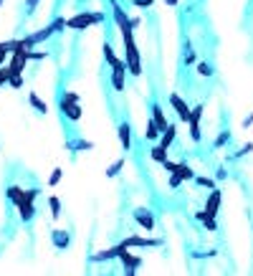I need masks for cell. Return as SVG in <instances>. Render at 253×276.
Segmentation results:
<instances>
[{
    "instance_id": "22",
    "label": "cell",
    "mask_w": 253,
    "mask_h": 276,
    "mask_svg": "<svg viewBox=\"0 0 253 276\" xmlns=\"http://www.w3.org/2000/svg\"><path fill=\"white\" fill-rule=\"evenodd\" d=\"M48 205H51V218L59 220V218H61V200H59L56 195H51V198H48Z\"/></svg>"
},
{
    "instance_id": "36",
    "label": "cell",
    "mask_w": 253,
    "mask_h": 276,
    "mask_svg": "<svg viewBox=\"0 0 253 276\" xmlns=\"http://www.w3.org/2000/svg\"><path fill=\"white\" fill-rule=\"evenodd\" d=\"M165 3H167V6H177V0H165Z\"/></svg>"
},
{
    "instance_id": "28",
    "label": "cell",
    "mask_w": 253,
    "mask_h": 276,
    "mask_svg": "<svg viewBox=\"0 0 253 276\" xmlns=\"http://www.w3.org/2000/svg\"><path fill=\"white\" fill-rule=\"evenodd\" d=\"M195 182H197V185H203V188H208V190H213V188H215V182H213L210 177H195Z\"/></svg>"
},
{
    "instance_id": "30",
    "label": "cell",
    "mask_w": 253,
    "mask_h": 276,
    "mask_svg": "<svg viewBox=\"0 0 253 276\" xmlns=\"http://www.w3.org/2000/svg\"><path fill=\"white\" fill-rule=\"evenodd\" d=\"M28 59H31V61H43L46 54H43V51H28Z\"/></svg>"
},
{
    "instance_id": "11",
    "label": "cell",
    "mask_w": 253,
    "mask_h": 276,
    "mask_svg": "<svg viewBox=\"0 0 253 276\" xmlns=\"http://www.w3.org/2000/svg\"><path fill=\"white\" fill-rule=\"evenodd\" d=\"M117 258L122 261V266H127V268H129V273H132L134 268H139V266H142V258H139V256H132V253H129V248H122Z\"/></svg>"
},
{
    "instance_id": "13",
    "label": "cell",
    "mask_w": 253,
    "mask_h": 276,
    "mask_svg": "<svg viewBox=\"0 0 253 276\" xmlns=\"http://www.w3.org/2000/svg\"><path fill=\"white\" fill-rule=\"evenodd\" d=\"M218 208H220V190L213 188V190H210V198H208V205H205V213H208L210 218H215V215H218Z\"/></svg>"
},
{
    "instance_id": "12",
    "label": "cell",
    "mask_w": 253,
    "mask_h": 276,
    "mask_svg": "<svg viewBox=\"0 0 253 276\" xmlns=\"http://www.w3.org/2000/svg\"><path fill=\"white\" fill-rule=\"evenodd\" d=\"M104 59H107V64H109L112 69H127V61H122V59L114 54V49H112L109 43H104Z\"/></svg>"
},
{
    "instance_id": "4",
    "label": "cell",
    "mask_w": 253,
    "mask_h": 276,
    "mask_svg": "<svg viewBox=\"0 0 253 276\" xmlns=\"http://www.w3.org/2000/svg\"><path fill=\"white\" fill-rule=\"evenodd\" d=\"M132 246H142V248H149V246H162V241H160V238H142V236H129V238H124L122 243H117V251H122V248H132Z\"/></svg>"
},
{
    "instance_id": "17",
    "label": "cell",
    "mask_w": 253,
    "mask_h": 276,
    "mask_svg": "<svg viewBox=\"0 0 253 276\" xmlns=\"http://www.w3.org/2000/svg\"><path fill=\"white\" fill-rule=\"evenodd\" d=\"M175 137H177V127H175V124H170V127L162 132V137H160V142H157V145H162L165 150H170V147H172V142H175Z\"/></svg>"
},
{
    "instance_id": "2",
    "label": "cell",
    "mask_w": 253,
    "mask_h": 276,
    "mask_svg": "<svg viewBox=\"0 0 253 276\" xmlns=\"http://www.w3.org/2000/svg\"><path fill=\"white\" fill-rule=\"evenodd\" d=\"M96 23H104V13H79L74 18H66V28H71V31H84Z\"/></svg>"
},
{
    "instance_id": "10",
    "label": "cell",
    "mask_w": 253,
    "mask_h": 276,
    "mask_svg": "<svg viewBox=\"0 0 253 276\" xmlns=\"http://www.w3.org/2000/svg\"><path fill=\"white\" fill-rule=\"evenodd\" d=\"M134 220H137L144 231H152V228H155V215H152L149 210H144V208H134Z\"/></svg>"
},
{
    "instance_id": "31",
    "label": "cell",
    "mask_w": 253,
    "mask_h": 276,
    "mask_svg": "<svg viewBox=\"0 0 253 276\" xmlns=\"http://www.w3.org/2000/svg\"><path fill=\"white\" fill-rule=\"evenodd\" d=\"M197 74H200V76H210V74H213V69H210L208 64H197Z\"/></svg>"
},
{
    "instance_id": "26",
    "label": "cell",
    "mask_w": 253,
    "mask_h": 276,
    "mask_svg": "<svg viewBox=\"0 0 253 276\" xmlns=\"http://www.w3.org/2000/svg\"><path fill=\"white\" fill-rule=\"evenodd\" d=\"M61 175H64V170H61V167H56V170L51 172V177H48V185H51V188H56V185L61 182Z\"/></svg>"
},
{
    "instance_id": "29",
    "label": "cell",
    "mask_w": 253,
    "mask_h": 276,
    "mask_svg": "<svg viewBox=\"0 0 253 276\" xmlns=\"http://www.w3.org/2000/svg\"><path fill=\"white\" fill-rule=\"evenodd\" d=\"M38 3H41V0H26V6H28V8H26V13H28V16H33V13H36V8H38Z\"/></svg>"
},
{
    "instance_id": "20",
    "label": "cell",
    "mask_w": 253,
    "mask_h": 276,
    "mask_svg": "<svg viewBox=\"0 0 253 276\" xmlns=\"http://www.w3.org/2000/svg\"><path fill=\"white\" fill-rule=\"evenodd\" d=\"M28 102H31V107H33L38 114H48V107H46V102H43V99H41L36 91H31V94H28Z\"/></svg>"
},
{
    "instance_id": "23",
    "label": "cell",
    "mask_w": 253,
    "mask_h": 276,
    "mask_svg": "<svg viewBox=\"0 0 253 276\" xmlns=\"http://www.w3.org/2000/svg\"><path fill=\"white\" fill-rule=\"evenodd\" d=\"M117 256H119V251H117V246H114V248H107V251L94 253V261H109V258H117Z\"/></svg>"
},
{
    "instance_id": "9",
    "label": "cell",
    "mask_w": 253,
    "mask_h": 276,
    "mask_svg": "<svg viewBox=\"0 0 253 276\" xmlns=\"http://www.w3.org/2000/svg\"><path fill=\"white\" fill-rule=\"evenodd\" d=\"M16 208H18V215H21L23 223H31V220L36 218V203H33V200H23V203H18Z\"/></svg>"
},
{
    "instance_id": "14",
    "label": "cell",
    "mask_w": 253,
    "mask_h": 276,
    "mask_svg": "<svg viewBox=\"0 0 253 276\" xmlns=\"http://www.w3.org/2000/svg\"><path fill=\"white\" fill-rule=\"evenodd\" d=\"M51 241H54V246H56V248H61V251H64V248H69L71 236H69L66 231H61V228H54V231H51Z\"/></svg>"
},
{
    "instance_id": "35",
    "label": "cell",
    "mask_w": 253,
    "mask_h": 276,
    "mask_svg": "<svg viewBox=\"0 0 253 276\" xmlns=\"http://www.w3.org/2000/svg\"><path fill=\"white\" fill-rule=\"evenodd\" d=\"M195 218H197V220H203V223H205V220H208V218H210V215H208V213H205V210H200V213H197V215H195Z\"/></svg>"
},
{
    "instance_id": "3",
    "label": "cell",
    "mask_w": 253,
    "mask_h": 276,
    "mask_svg": "<svg viewBox=\"0 0 253 276\" xmlns=\"http://www.w3.org/2000/svg\"><path fill=\"white\" fill-rule=\"evenodd\" d=\"M28 51H31V49H26V43L21 41V46L13 51V59H11V64H8L11 76H16V74H23V71H26V64L31 61V59H28Z\"/></svg>"
},
{
    "instance_id": "21",
    "label": "cell",
    "mask_w": 253,
    "mask_h": 276,
    "mask_svg": "<svg viewBox=\"0 0 253 276\" xmlns=\"http://www.w3.org/2000/svg\"><path fill=\"white\" fill-rule=\"evenodd\" d=\"M160 134H162V132H160V129H157V124L149 119V122H147V129H144V140H149V142H157V140H160Z\"/></svg>"
},
{
    "instance_id": "1",
    "label": "cell",
    "mask_w": 253,
    "mask_h": 276,
    "mask_svg": "<svg viewBox=\"0 0 253 276\" xmlns=\"http://www.w3.org/2000/svg\"><path fill=\"white\" fill-rule=\"evenodd\" d=\"M122 38H124L127 71H129L132 76H139V74H142V59H139V51H137V43H134V31H124Z\"/></svg>"
},
{
    "instance_id": "8",
    "label": "cell",
    "mask_w": 253,
    "mask_h": 276,
    "mask_svg": "<svg viewBox=\"0 0 253 276\" xmlns=\"http://www.w3.org/2000/svg\"><path fill=\"white\" fill-rule=\"evenodd\" d=\"M112 11H114V21H117V26H119V31L124 33V31H134V26H132V18L122 11V6H117V3H112Z\"/></svg>"
},
{
    "instance_id": "16",
    "label": "cell",
    "mask_w": 253,
    "mask_h": 276,
    "mask_svg": "<svg viewBox=\"0 0 253 276\" xmlns=\"http://www.w3.org/2000/svg\"><path fill=\"white\" fill-rule=\"evenodd\" d=\"M6 195H8V200H11L13 205H18V203L28 200V198H26V188H21V185H11V188L6 190Z\"/></svg>"
},
{
    "instance_id": "7",
    "label": "cell",
    "mask_w": 253,
    "mask_h": 276,
    "mask_svg": "<svg viewBox=\"0 0 253 276\" xmlns=\"http://www.w3.org/2000/svg\"><path fill=\"white\" fill-rule=\"evenodd\" d=\"M170 107H172V109L177 112L180 122H187V119H190V112H192V109H190V107L185 104V99H182L180 94H170Z\"/></svg>"
},
{
    "instance_id": "32",
    "label": "cell",
    "mask_w": 253,
    "mask_h": 276,
    "mask_svg": "<svg viewBox=\"0 0 253 276\" xmlns=\"http://www.w3.org/2000/svg\"><path fill=\"white\" fill-rule=\"evenodd\" d=\"M228 140H230V134H228V132H220V137L215 140V147H223V145H225Z\"/></svg>"
},
{
    "instance_id": "24",
    "label": "cell",
    "mask_w": 253,
    "mask_h": 276,
    "mask_svg": "<svg viewBox=\"0 0 253 276\" xmlns=\"http://www.w3.org/2000/svg\"><path fill=\"white\" fill-rule=\"evenodd\" d=\"M152 160H155V162H160V165H162V162H165V160H167V150H165V147H162V145H157V147H152Z\"/></svg>"
},
{
    "instance_id": "19",
    "label": "cell",
    "mask_w": 253,
    "mask_h": 276,
    "mask_svg": "<svg viewBox=\"0 0 253 276\" xmlns=\"http://www.w3.org/2000/svg\"><path fill=\"white\" fill-rule=\"evenodd\" d=\"M119 142H122V147L129 152L132 150V129H129V124L124 122V124H119Z\"/></svg>"
},
{
    "instance_id": "5",
    "label": "cell",
    "mask_w": 253,
    "mask_h": 276,
    "mask_svg": "<svg viewBox=\"0 0 253 276\" xmlns=\"http://www.w3.org/2000/svg\"><path fill=\"white\" fill-rule=\"evenodd\" d=\"M61 114H64L66 119H71V122H79V119H81V107H79V102L64 97V99H61Z\"/></svg>"
},
{
    "instance_id": "33",
    "label": "cell",
    "mask_w": 253,
    "mask_h": 276,
    "mask_svg": "<svg viewBox=\"0 0 253 276\" xmlns=\"http://www.w3.org/2000/svg\"><path fill=\"white\" fill-rule=\"evenodd\" d=\"M134 6L137 8H149V6H155V0H134Z\"/></svg>"
},
{
    "instance_id": "6",
    "label": "cell",
    "mask_w": 253,
    "mask_h": 276,
    "mask_svg": "<svg viewBox=\"0 0 253 276\" xmlns=\"http://www.w3.org/2000/svg\"><path fill=\"white\" fill-rule=\"evenodd\" d=\"M200 117H203V107L197 104L192 112H190V119H187V124H190V137H192V142H200L203 140V134H200Z\"/></svg>"
},
{
    "instance_id": "18",
    "label": "cell",
    "mask_w": 253,
    "mask_h": 276,
    "mask_svg": "<svg viewBox=\"0 0 253 276\" xmlns=\"http://www.w3.org/2000/svg\"><path fill=\"white\" fill-rule=\"evenodd\" d=\"M152 122L157 124V129H160V132H165V129L170 127V124H167V119H165V114H162V107H160V104H155V107H152Z\"/></svg>"
},
{
    "instance_id": "37",
    "label": "cell",
    "mask_w": 253,
    "mask_h": 276,
    "mask_svg": "<svg viewBox=\"0 0 253 276\" xmlns=\"http://www.w3.org/2000/svg\"><path fill=\"white\" fill-rule=\"evenodd\" d=\"M0 6H3V0H0Z\"/></svg>"
},
{
    "instance_id": "34",
    "label": "cell",
    "mask_w": 253,
    "mask_h": 276,
    "mask_svg": "<svg viewBox=\"0 0 253 276\" xmlns=\"http://www.w3.org/2000/svg\"><path fill=\"white\" fill-rule=\"evenodd\" d=\"M185 64H195V54L187 49V54H185Z\"/></svg>"
},
{
    "instance_id": "15",
    "label": "cell",
    "mask_w": 253,
    "mask_h": 276,
    "mask_svg": "<svg viewBox=\"0 0 253 276\" xmlns=\"http://www.w3.org/2000/svg\"><path fill=\"white\" fill-rule=\"evenodd\" d=\"M112 86L117 91H124V86H127V69H112Z\"/></svg>"
},
{
    "instance_id": "25",
    "label": "cell",
    "mask_w": 253,
    "mask_h": 276,
    "mask_svg": "<svg viewBox=\"0 0 253 276\" xmlns=\"http://www.w3.org/2000/svg\"><path fill=\"white\" fill-rule=\"evenodd\" d=\"M122 167H124V157H122V160H117L112 167H107V177H117V175L122 172Z\"/></svg>"
},
{
    "instance_id": "27",
    "label": "cell",
    "mask_w": 253,
    "mask_h": 276,
    "mask_svg": "<svg viewBox=\"0 0 253 276\" xmlns=\"http://www.w3.org/2000/svg\"><path fill=\"white\" fill-rule=\"evenodd\" d=\"M13 89H21L23 86V74H16V76H11V81H8Z\"/></svg>"
}]
</instances>
